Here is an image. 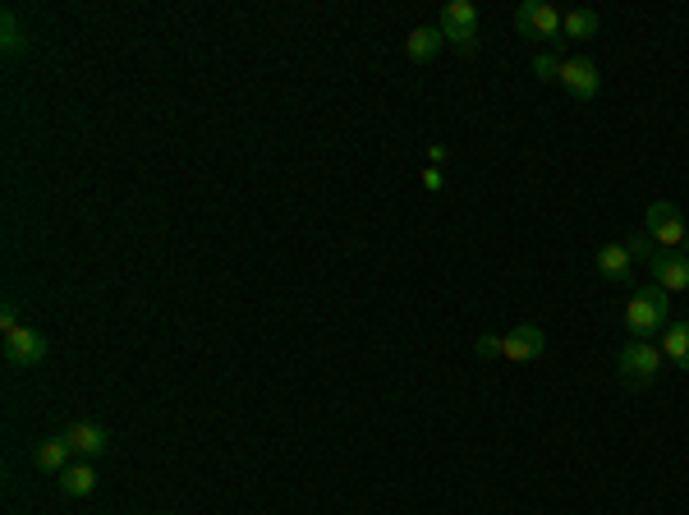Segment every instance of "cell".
<instances>
[{
	"mask_svg": "<svg viewBox=\"0 0 689 515\" xmlns=\"http://www.w3.org/2000/svg\"><path fill=\"white\" fill-rule=\"evenodd\" d=\"M625 249H630V258H639V263L653 272V286H662L667 295H685L689 290V253L657 249L648 235H630Z\"/></svg>",
	"mask_w": 689,
	"mask_h": 515,
	"instance_id": "1",
	"label": "cell"
},
{
	"mask_svg": "<svg viewBox=\"0 0 689 515\" xmlns=\"http://www.w3.org/2000/svg\"><path fill=\"white\" fill-rule=\"evenodd\" d=\"M671 322V295L662 286H644L634 290L630 304H625V332L630 341H653V336L667 332Z\"/></svg>",
	"mask_w": 689,
	"mask_h": 515,
	"instance_id": "2",
	"label": "cell"
},
{
	"mask_svg": "<svg viewBox=\"0 0 689 515\" xmlns=\"http://www.w3.org/2000/svg\"><path fill=\"white\" fill-rule=\"evenodd\" d=\"M662 364H667V359H662L657 341H625L621 355H616V373H621L630 387H653Z\"/></svg>",
	"mask_w": 689,
	"mask_h": 515,
	"instance_id": "3",
	"label": "cell"
},
{
	"mask_svg": "<svg viewBox=\"0 0 689 515\" xmlns=\"http://www.w3.org/2000/svg\"><path fill=\"white\" fill-rule=\"evenodd\" d=\"M644 221H648V240H657V249L689 253V221L676 203H648Z\"/></svg>",
	"mask_w": 689,
	"mask_h": 515,
	"instance_id": "4",
	"label": "cell"
},
{
	"mask_svg": "<svg viewBox=\"0 0 689 515\" xmlns=\"http://www.w3.org/2000/svg\"><path fill=\"white\" fill-rule=\"evenodd\" d=\"M515 33L529 37V42L561 46V10L547 5V0H524L520 10H515Z\"/></svg>",
	"mask_w": 689,
	"mask_h": 515,
	"instance_id": "5",
	"label": "cell"
},
{
	"mask_svg": "<svg viewBox=\"0 0 689 515\" xmlns=\"http://www.w3.org/2000/svg\"><path fill=\"white\" fill-rule=\"evenodd\" d=\"M556 83H561L570 97H579V102H593V97L602 92V74L588 56H565L561 60V79Z\"/></svg>",
	"mask_w": 689,
	"mask_h": 515,
	"instance_id": "6",
	"label": "cell"
},
{
	"mask_svg": "<svg viewBox=\"0 0 689 515\" xmlns=\"http://www.w3.org/2000/svg\"><path fill=\"white\" fill-rule=\"evenodd\" d=\"M547 350V336L538 322H520L515 332L501 336V359H510V364H533V359H543Z\"/></svg>",
	"mask_w": 689,
	"mask_h": 515,
	"instance_id": "7",
	"label": "cell"
},
{
	"mask_svg": "<svg viewBox=\"0 0 689 515\" xmlns=\"http://www.w3.org/2000/svg\"><path fill=\"white\" fill-rule=\"evenodd\" d=\"M46 336L37 332V327H19V332H10L5 336V364H14V368H37L46 359Z\"/></svg>",
	"mask_w": 689,
	"mask_h": 515,
	"instance_id": "8",
	"label": "cell"
},
{
	"mask_svg": "<svg viewBox=\"0 0 689 515\" xmlns=\"http://www.w3.org/2000/svg\"><path fill=\"white\" fill-rule=\"evenodd\" d=\"M65 442L74 447V456L97 460L106 447H111V433H106L102 424H92V419H79V424H69V428H65Z\"/></svg>",
	"mask_w": 689,
	"mask_h": 515,
	"instance_id": "9",
	"label": "cell"
},
{
	"mask_svg": "<svg viewBox=\"0 0 689 515\" xmlns=\"http://www.w3.org/2000/svg\"><path fill=\"white\" fill-rule=\"evenodd\" d=\"M593 263H598V272L607 276L611 286H630L634 258H630V249H625V244H602V249H598V258H593Z\"/></svg>",
	"mask_w": 689,
	"mask_h": 515,
	"instance_id": "10",
	"label": "cell"
},
{
	"mask_svg": "<svg viewBox=\"0 0 689 515\" xmlns=\"http://www.w3.org/2000/svg\"><path fill=\"white\" fill-rule=\"evenodd\" d=\"M441 46H446V37H441V28H432V23H423V28H414V33L405 37V51L414 65H432V60L441 56Z\"/></svg>",
	"mask_w": 689,
	"mask_h": 515,
	"instance_id": "11",
	"label": "cell"
},
{
	"mask_svg": "<svg viewBox=\"0 0 689 515\" xmlns=\"http://www.w3.org/2000/svg\"><path fill=\"white\" fill-rule=\"evenodd\" d=\"M69 456H74V447L65 442V433H60V437H42L37 451H33V465H37V470H46V474H65L69 470Z\"/></svg>",
	"mask_w": 689,
	"mask_h": 515,
	"instance_id": "12",
	"label": "cell"
},
{
	"mask_svg": "<svg viewBox=\"0 0 689 515\" xmlns=\"http://www.w3.org/2000/svg\"><path fill=\"white\" fill-rule=\"evenodd\" d=\"M657 350H662L667 364H676L689 373V322H667V332L657 336Z\"/></svg>",
	"mask_w": 689,
	"mask_h": 515,
	"instance_id": "13",
	"label": "cell"
},
{
	"mask_svg": "<svg viewBox=\"0 0 689 515\" xmlns=\"http://www.w3.org/2000/svg\"><path fill=\"white\" fill-rule=\"evenodd\" d=\"M602 19L593 10H565L561 14V42H588V37H598Z\"/></svg>",
	"mask_w": 689,
	"mask_h": 515,
	"instance_id": "14",
	"label": "cell"
},
{
	"mask_svg": "<svg viewBox=\"0 0 689 515\" xmlns=\"http://www.w3.org/2000/svg\"><path fill=\"white\" fill-rule=\"evenodd\" d=\"M0 46H5V56H19V51H28V28H23L19 10H0Z\"/></svg>",
	"mask_w": 689,
	"mask_h": 515,
	"instance_id": "15",
	"label": "cell"
},
{
	"mask_svg": "<svg viewBox=\"0 0 689 515\" xmlns=\"http://www.w3.org/2000/svg\"><path fill=\"white\" fill-rule=\"evenodd\" d=\"M92 488H97V474H92L88 460H83V465H69V470L60 474V493L65 497H88Z\"/></svg>",
	"mask_w": 689,
	"mask_h": 515,
	"instance_id": "16",
	"label": "cell"
},
{
	"mask_svg": "<svg viewBox=\"0 0 689 515\" xmlns=\"http://www.w3.org/2000/svg\"><path fill=\"white\" fill-rule=\"evenodd\" d=\"M437 28H478V10L469 0H446L437 14Z\"/></svg>",
	"mask_w": 689,
	"mask_h": 515,
	"instance_id": "17",
	"label": "cell"
},
{
	"mask_svg": "<svg viewBox=\"0 0 689 515\" xmlns=\"http://www.w3.org/2000/svg\"><path fill=\"white\" fill-rule=\"evenodd\" d=\"M561 60L565 56H556V51H538V56H533V79L556 83V79H561Z\"/></svg>",
	"mask_w": 689,
	"mask_h": 515,
	"instance_id": "18",
	"label": "cell"
},
{
	"mask_svg": "<svg viewBox=\"0 0 689 515\" xmlns=\"http://www.w3.org/2000/svg\"><path fill=\"white\" fill-rule=\"evenodd\" d=\"M474 355L478 359H501V336H478V341H474Z\"/></svg>",
	"mask_w": 689,
	"mask_h": 515,
	"instance_id": "19",
	"label": "cell"
},
{
	"mask_svg": "<svg viewBox=\"0 0 689 515\" xmlns=\"http://www.w3.org/2000/svg\"><path fill=\"white\" fill-rule=\"evenodd\" d=\"M23 322H19V309H14V304H5V309H0V332L10 336V332H19Z\"/></svg>",
	"mask_w": 689,
	"mask_h": 515,
	"instance_id": "20",
	"label": "cell"
},
{
	"mask_svg": "<svg viewBox=\"0 0 689 515\" xmlns=\"http://www.w3.org/2000/svg\"><path fill=\"white\" fill-rule=\"evenodd\" d=\"M423 184H428V189H441V171H437V166H428V171H423Z\"/></svg>",
	"mask_w": 689,
	"mask_h": 515,
	"instance_id": "21",
	"label": "cell"
},
{
	"mask_svg": "<svg viewBox=\"0 0 689 515\" xmlns=\"http://www.w3.org/2000/svg\"><path fill=\"white\" fill-rule=\"evenodd\" d=\"M685 221H689V212H685Z\"/></svg>",
	"mask_w": 689,
	"mask_h": 515,
	"instance_id": "22",
	"label": "cell"
}]
</instances>
